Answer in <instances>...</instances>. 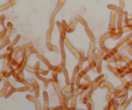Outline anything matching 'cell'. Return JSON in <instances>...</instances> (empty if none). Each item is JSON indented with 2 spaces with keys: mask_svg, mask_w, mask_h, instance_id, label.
I'll return each instance as SVG.
<instances>
[{
  "mask_svg": "<svg viewBox=\"0 0 132 110\" xmlns=\"http://www.w3.org/2000/svg\"><path fill=\"white\" fill-rule=\"evenodd\" d=\"M65 0H59L57 3V5L56 6V8L55 9V10L53 11V14H52V16H51L50 18V25L51 27H53V25H54V17H55V14L58 12V11L61 8L62 6H63V5L65 4Z\"/></svg>",
  "mask_w": 132,
  "mask_h": 110,
  "instance_id": "1",
  "label": "cell"
},
{
  "mask_svg": "<svg viewBox=\"0 0 132 110\" xmlns=\"http://www.w3.org/2000/svg\"><path fill=\"white\" fill-rule=\"evenodd\" d=\"M115 17H116V13L115 11H112L111 14V23H110V30H114V23H115Z\"/></svg>",
  "mask_w": 132,
  "mask_h": 110,
  "instance_id": "2",
  "label": "cell"
},
{
  "mask_svg": "<svg viewBox=\"0 0 132 110\" xmlns=\"http://www.w3.org/2000/svg\"><path fill=\"white\" fill-rule=\"evenodd\" d=\"M85 28H86V30H87V34H88V36H89V37H90V39H91L93 41H95V37H94V36H93L92 33H91V31H90V29L88 28V27H85Z\"/></svg>",
  "mask_w": 132,
  "mask_h": 110,
  "instance_id": "3",
  "label": "cell"
},
{
  "mask_svg": "<svg viewBox=\"0 0 132 110\" xmlns=\"http://www.w3.org/2000/svg\"><path fill=\"white\" fill-rule=\"evenodd\" d=\"M76 18H77V20L79 21H80V23H81L83 24L84 26H85V27H88V25H87V23H86V21H85L84 20V19H83L81 17L77 16H76Z\"/></svg>",
  "mask_w": 132,
  "mask_h": 110,
  "instance_id": "4",
  "label": "cell"
},
{
  "mask_svg": "<svg viewBox=\"0 0 132 110\" xmlns=\"http://www.w3.org/2000/svg\"><path fill=\"white\" fill-rule=\"evenodd\" d=\"M76 23H77V22H76V19H74L72 22V23L70 24V28H74V27H75V26H76Z\"/></svg>",
  "mask_w": 132,
  "mask_h": 110,
  "instance_id": "5",
  "label": "cell"
}]
</instances>
